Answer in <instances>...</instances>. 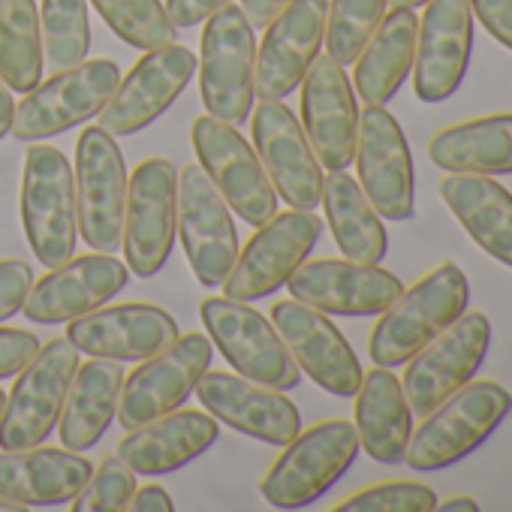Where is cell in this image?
Masks as SVG:
<instances>
[{
	"label": "cell",
	"instance_id": "f907efd6",
	"mask_svg": "<svg viewBox=\"0 0 512 512\" xmlns=\"http://www.w3.org/2000/svg\"><path fill=\"white\" fill-rule=\"evenodd\" d=\"M0 512H28V506H19L13 500H0Z\"/></svg>",
	"mask_w": 512,
	"mask_h": 512
},
{
	"label": "cell",
	"instance_id": "f1b7e54d",
	"mask_svg": "<svg viewBox=\"0 0 512 512\" xmlns=\"http://www.w3.org/2000/svg\"><path fill=\"white\" fill-rule=\"evenodd\" d=\"M440 199L464 232L497 263L512 269V196L491 175L449 172L437 184Z\"/></svg>",
	"mask_w": 512,
	"mask_h": 512
},
{
	"label": "cell",
	"instance_id": "7c38bea8",
	"mask_svg": "<svg viewBox=\"0 0 512 512\" xmlns=\"http://www.w3.org/2000/svg\"><path fill=\"white\" fill-rule=\"evenodd\" d=\"M76 217L88 247L115 253L124 238L127 166L112 133L100 124L85 127L76 142Z\"/></svg>",
	"mask_w": 512,
	"mask_h": 512
},
{
	"label": "cell",
	"instance_id": "bcb514c9",
	"mask_svg": "<svg viewBox=\"0 0 512 512\" xmlns=\"http://www.w3.org/2000/svg\"><path fill=\"white\" fill-rule=\"evenodd\" d=\"M290 0H241V13L250 22V28H266Z\"/></svg>",
	"mask_w": 512,
	"mask_h": 512
},
{
	"label": "cell",
	"instance_id": "52a82bcc",
	"mask_svg": "<svg viewBox=\"0 0 512 512\" xmlns=\"http://www.w3.org/2000/svg\"><path fill=\"white\" fill-rule=\"evenodd\" d=\"M79 368V350L67 338H52L16 374L13 392L0 410V449L40 446L61 419L70 383Z\"/></svg>",
	"mask_w": 512,
	"mask_h": 512
},
{
	"label": "cell",
	"instance_id": "e0dca14e",
	"mask_svg": "<svg viewBox=\"0 0 512 512\" xmlns=\"http://www.w3.org/2000/svg\"><path fill=\"white\" fill-rule=\"evenodd\" d=\"M193 73L196 55L187 46L169 43L145 52L100 109V127L112 136L142 133L181 97Z\"/></svg>",
	"mask_w": 512,
	"mask_h": 512
},
{
	"label": "cell",
	"instance_id": "83f0119b",
	"mask_svg": "<svg viewBox=\"0 0 512 512\" xmlns=\"http://www.w3.org/2000/svg\"><path fill=\"white\" fill-rule=\"evenodd\" d=\"M217 419L199 410H172L139 428H130L118 443V458L142 476H166L208 452L217 440Z\"/></svg>",
	"mask_w": 512,
	"mask_h": 512
},
{
	"label": "cell",
	"instance_id": "f546056e",
	"mask_svg": "<svg viewBox=\"0 0 512 512\" xmlns=\"http://www.w3.org/2000/svg\"><path fill=\"white\" fill-rule=\"evenodd\" d=\"M353 398H356L353 425L359 434V449H365L380 464L404 461V449L413 431V410L392 368L374 365L368 374H362V383Z\"/></svg>",
	"mask_w": 512,
	"mask_h": 512
},
{
	"label": "cell",
	"instance_id": "8fae6325",
	"mask_svg": "<svg viewBox=\"0 0 512 512\" xmlns=\"http://www.w3.org/2000/svg\"><path fill=\"white\" fill-rule=\"evenodd\" d=\"M196 160L229 211L244 223L263 226L278 211V193L247 139L214 115H199L190 130Z\"/></svg>",
	"mask_w": 512,
	"mask_h": 512
},
{
	"label": "cell",
	"instance_id": "681fc988",
	"mask_svg": "<svg viewBox=\"0 0 512 512\" xmlns=\"http://www.w3.org/2000/svg\"><path fill=\"white\" fill-rule=\"evenodd\" d=\"M392 7H407V10H416V7H425L428 0H389Z\"/></svg>",
	"mask_w": 512,
	"mask_h": 512
},
{
	"label": "cell",
	"instance_id": "ba28073f",
	"mask_svg": "<svg viewBox=\"0 0 512 512\" xmlns=\"http://www.w3.org/2000/svg\"><path fill=\"white\" fill-rule=\"evenodd\" d=\"M253 64L256 40L241 7L226 4L205 19L199 46V94L205 112L226 121L244 124L253 112Z\"/></svg>",
	"mask_w": 512,
	"mask_h": 512
},
{
	"label": "cell",
	"instance_id": "484cf974",
	"mask_svg": "<svg viewBox=\"0 0 512 512\" xmlns=\"http://www.w3.org/2000/svg\"><path fill=\"white\" fill-rule=\"evenodd\" d=\"M178 338V323L157 305L124 302L94 308L85 317L70 320L67 341L88 356L115 362H142Z\"/></svg>",
	"mask_w": 512,
	"mask_h": 512
},
{
	"label": "cell",
	"instance_id": "4dcf8cb0",
	"mask_svg": "<svg viewBox=\"0 0 512 512\" xmlns=\"http://www.w3.org/2000/svg\"><path fill=\"white\" fill-rule=\"evenodd\" d=\"M124 368L115 359H97L76 368V377L70 383L58 434L61 443L73 452H85L109 431L112 419L118 416L121 386H124Z\"/></svg>",
	"mask_w": 512,
	"mask_h": 512
},
{
	"label": "cell",
	"instance_id": "5bb4252c",
	"mask_svg": "<svg viewBox=\"0 0 512 512\" xmlns=\"http://www.w3.org/2000/svg\"><path fill=\"white\" fill-rule=\"evenodd\" d=\"M211 356V341L202 332H187L160 353L142 359V365L124 377L118 422L130 431L178 410L196 389L199 377L211 368Z\"/></svg>",
	"mask_w": 512,
	"mask_h": 512
},
{
	"label": "cell",
	"instance_id": "ab89813d",
	"mask_svg": "<svg viewBox=\"0 0 512 512\" xmlns=\"http://www.w3.org/2000/svg\"><path fill=\"white\" fill-rule=\"evenodd\" d=\"M437 506V494L422 482H380L368 485L347 500L335 503V512H431Z\"/></svg>",
	"mask_w": 512,
	"mask_h": 512
},
{
	"label": "cell",
	"instance_id": "b9f144b4",
	"mask_svg": "<svg viewBox=\"0 0 512 512\" xmlns=\"http://www.w3.org/2000/svg\"><path fill=\"white\" fill-rule=\"evenodd\" d=\"M40 350V338L28 329H0V380L16 377Z\"/></svg>",
	"mask_w": 512,
	"mask_h": 512
},
{
	"label": "cell",
	"instance_id": "8992f818",
	"mask_svg": "<svg viewBox=\"0 0 512 512\" xmlns=\"http://www.w3.org/2000/svg\"><path fill=\"white\" fill-rule=\"evenodd\" d=\"M323 235V220L314 211L290 208L275 211L263 226H256L244 250L226 275L223 296L238 302H260L287 287L290 275L308 260Z\"/></svg>",
	"mask_w": 512,
	"mask_h": 512
},
{
	"label": "cell",
	"instance_id": "d590c367",
	"mask_svg": "<svg viewBox=\"0 0 512 512\" xmlns=\"http://www.w3.org/2000/svg\"><path fill=\"white\" fill-rule=\"evenodd\" d=\"M40 37L43 61L52 70H70L82 64L91 49L88 0H43Z\"/></svg>",
	"mask_w": 512,
	"mask_h": 512
},
{
	"label": "cell",
	"instance_id": "f6af8a7d",
	"mask_svg": "<svg viewBox=\"0 0 512 512\" xmlns=\"http://www.w3.org/2000/svg\"><path fill=\"white\" fill-rule=\"evenodd\" d=\"M127 509H133V512H172L175 503H172V497H169V491L163 485L148 482V485L133 491V500H130Z\"/></svg>",
	"mask_w": 512,
	"mask_h": 512
},
{
	"label": "cell",
	"instance_id": "4316f807",
	"mask_svg": "<svg viewBox=\"0 0 512 512\" xmlns=\"http://www.w3.org/2000/svg\"><path fill=\"white\" fill-rule=\"evenodd\" d=\"M94 464L73 449L28 446L0 452V500L19 506H61L88 482Z\"/></svg>",
	"mask_w": 512,
	"mask_h": 512
},
{
	"label": "cell",
	"instance_id": "d6a6232c",
	"mask_svg": "<svg viewBox=\"0 0 512 512\" xmlns=\"http://www.w3.org/2000/svg\"><path fill=\"white\" fill-rule=\"evenodd\" d=\"M428 157L446 172L506 175L512 172V115H485L452 124L434 133Z\"/></svg>",
	"mask_w": 512,
	"mask_h": 512
},
{
	"label": "cell",
	"instance_id": "ee69618b",
	"mask_svg": "<svg viewBox=\"0 0 512 512\" xmlns=\"http://www.w3.org/2000/svg\"><path fill=\"white\" fill-rule=\"evenodd\" d=\"M226 4L229 0H166V16L175 28H196Z\"/></svg>",
	"mask_w": 512,
	"mask_h": 512
},
{
	"label": "cell",
	"instance_id": "836d02e7",
	"mask_svg": "<svg viewBox=\"0 0 512 512\" xmlns=\"http://www.w3.org/2000/svg\"><path fill=\"white\" fill-rule=\"evenodd\" d=\"M323 208L332 229V238L347 260L356 263H380L386 256L389 238L380 214L362 193L359 181L347 175V169H335L323 175Z\"/></svg>",
	"mask_w": 512,
	"mask_h": 512
},
{
	"label": "cell",
	"instance_id": "7dc6e473",
	"mask_svg": "<svg viewBox=\"0 0 512 512\" xmlns=\"http://www.w3.org/2000/svg\"><path fill=\"white\" fill-rule=\"evenodd\" d=\"M13 118H16V100H13V91L10 85L0 79V139L10 136L13 130Z\"/></svg>",
	"mask_w": 512,
	"mask_h": 512
},
{
	"label": "cell",
	"instance_id": "44dd1931",
	"mask_svg": "<svg viewBox=\"0 0 512 512\" xmlns=\"http://www.w3.org/2000/svg\"><path fill=\"white\" fill-rule=\"evenodd\" d=\"M127 284L130 269L118 256L94 250L88 256H73L34 281L22 314L37 326L70 323L115 299Z\"/></svg>",
	"mask_w": 512,
	"mask_h": 512
},
{
	"label": "cell",
	"instance_id": "603a6c76",
	"mask_svg": "<svg viewBox=\"0 0 512 512\" xmlns=\"http://www.w3.org/2000/svg\"><path fill=\"white\" fill-rule=\"evenodd\" d=\"M473 52L470 0H428L416 31L413 91L422 103L452 97L467 73Z\"/></svg>",
	"mask_w": 512,
	"mask_h": 512
},
{
	"label": "cell",
	"instance_id": "9a60e30c",
	"mask_svg": "<svg viewBox=\"0 0 512 512\" xmlns=\"http://www.w3.org/2000/svg\"><path fill=\"white\" fill-rule=\"evenodd\" d=\"M178 235L196 281L220 287L238 256V232L229 205L199 163L178 172Z\"/></svg>",
	"mask_w": 512,
	"mask_h": 512
},
{
	"label": "cell",
	"instance_id": "8d00e7d4",
	"mask_svg": "<svg viewBox=\"0 0 512 512\" xmlns=\"http://www.w3.org/2000/svg\"><path fill=\"white\" fill-rule=\"evenodd\" d=\"M103 22L133 49L151 52L178 40V28L160 0H91Z\"/></svg>",
	"mask_w": 512,
	"mask_h": 512
},
{
	"label": "cell",
	"instance_id": "60d3db41",
	"mask_svg": "<svg viewBox=\"0 0 512 512\" xmlns=\"http://www.w3.org/2000/svg\"><path fill=\"white\" fill-rule=\"evenodd\" d=\"M34 281V269L25 260H0V323L25 308Z\"/></svg>",
	"mask_w": 512,
	"mask_h": 512
},
{
	"label": "cell",
	"instance_id": "c3c4849f",
	"mask_svg": "<svg viewBox=\"0 0 512 512\" xmlns=\"http://www.w3.org/2000/svg\"><path fill=\"white\" fill-rule=\"evenodd\" d=\"M434 509H443V512H476L479 503L467 494H455V497H446L443 503H437Z\"/></svg>",
	"mask_w": 512,
	"mask_h": 512
},
{
	"label": "cell",
	"instance_id": "277c9868",
	"mask_svg": "<svg viewBox=\"0 0 512 512\" xmlns=\"http://www.w3.org/2000/svg\"><path fill=\"white\" fill-rule=\"evenodd\" d=\"M359 434L347 419H326L299 431L260 482L263 497L278 509H302L323 497L356 461Z\"/></svg>",
	"mask_w": 512,
	"mask_h": 512
},
{
	"label": "cell",
	"instance_id": "3957f363",
	"mask_svg": "<svg viewBox=\"0 0 512 512\" xmlns=\"http://www.w3.org/2000/svg\"><path fill=\"white\" fill-rule=\"evenodd\" d=\"M22 226L28 244L46 269L76 256L79 217L76 181L64 151L52 145H31L22 172Z\"/></svg>",
	"mask_w": 512,
	"mask_h": 512
},
{
	"label": "cell",
	"instance_id": "6da1fadb",
	"mask_svg": "<svg viewBox=\"0 0 512 512\" xmlns=\"http://www.w3.org/2000/svg\"><path fill=\"white\" fill-rule=\"evenodd\" d=\"M470 302V287L455 263H440L380 314L368 338V356L380 368H398L434 335L455 323Z\"/></svg>",
	"mask_w": 512,
	"mask_h": 512
},
{
	"label": "cell",
	"instance_id": "7bdbcfd3",
	"mask_svg": "<svg viewBox=\"0 0 512 512\" xmlns=\"http://www.w3.org/2000/svg\"><path fill=\"white\" fill-rule=\"evenodd\" d=\"M470 13L500 46L512 52V0H470Z\"/></svg>",
	"mask_w": 512,
	"mask_h": 512
},
{
	"label": "cell",
	"instance_id": "30bf717a",
	"mask_svg": "<svg viewBox=\"0 0 512 512\" xmlns=\"http://www.w3.org/2000/svg\"><path fill=\"white\" fill-rule=\"evenodd\" d=\"M118 82L121 70L115 61L106 58L58 70L52 79L40 82L34 91L25 94V100L16 106L10 133L19 142H43L49 136H61L76 124H85L88 118L100 115Z\"/></svg>",
	"mask_w": 512,
	"mask_h": 512
},
{
	"label": "cell",
	"instance_id": "5b68a950",
	"mask_svg": "<svg viewBox=\"0 0 512 512\" xmlns=\"http://www.w3.org/2000/svg\"><path fill=\"white\" fill-rule=\"evenodd\" d=\"M199 317L202 326L208 329L211 344L241 377L281 392L299 386L302 371L296 359L284 347L269 317L250 308V302H238L229 296H208L199 305Z\"/></svg>",
	"mask_w": 512,
	"mask_h": 512
},
{
	"label": "cell",
	"instance_id": "ffe728a7",
	"mask_svg": "<svg viewBox=\"0 0 512 512\" xmlns=\"http://www.w3.org/2000/svg\"><path fill=\"white\" fill-rule=\"evenodd\" d=\"M272 326L278 329L299 371H305L320 389L338 398L356 395L362 383V365L347 338L323 311L299 299H284L272 305Z\"/></svg>",
	"mask_w": 512,
	"mask_h": 512
},
{
	"label": "cell",
	"instance_id": "7402d4cb",
	"mask_svg": "<svg viewBox=\"0 0 512 512\" xmlns=\"http://www.w3.org/2000/svg\"><path fill=\"white\" fill-rule=\"evenodd\" d=\"M293 299L338 317H377L398 296L401 281L380 263L305 260L287 281Z\"/></svg>",
	"mask_w": 512,
	"mask_h": 512
},
{
	"label": "cell",
	"instance_id": "2e32d148",
	"mask_svg": "<svg viewBox=\"0 0 512 512\" xmlns=\"http://www.w3.org/2000/svg\"><path fill=\"white\" fill-rule=\"evenodd\" d=\"M359 187L386 220H407L416 208L413 157L401 124L383 106H365L359 112V136L353 154Z\"/></svg>",
	"mask_w": 512,
	"mask_h": 512
},
{
	"label": "cell",
	"instance_id": "7a4b0ae2",
	"mask_svg": "<svg viewBox=\"0 0 512 512\" xmlns=\"http://www.w3.org/2000/svg\"><path fill=\"white\" fill-rule=\"evenodd\" d=\"M509 410L512 395L503 386L491 380H470L431 413H425L422 425L410 431L404 449L407 467L431 473L461 461L497 431Z\"/></svg>",
	"mask_w": 512,
	"mask_h": 512
},
{
	"label": "cell",
	"instance_id": "d6986e66",
	"mask_svg": "<svg viewBox=\"0 0 512 512\" xmlns=\"http://www.w3.org/2000/svg\"><path fill=\"white\" fill-rule=\"evenodd\" d=\"M326 13V0H290L263 28L266 37L253 64V91L260 100H284L302 85L323 49Z\"/></svg>",
	"mask_w": 512,
	"mask_h": 512
},
{
	"label": "cell",
	"instance_id": "9c48e42d",
	"mask_svg": "<svg viewBox=\"0 0 512 512\" xmlns=\"http://www.w3.org/2000/svg\"><path fill=\"white\" fill-rule=\"evenodd\" d=\"M178 235V172L166 157H148L127 181L124 256L136 278H154L172 256Z\"/></svg>",
	"mask_w": 512,
	"mask_h": 512
},
{
	"label": "cell",
	"instance_id": "e575fe53",
	"mask_svg": "<svg viewBox=\"0 0 512 512\" xmlns=\"http://www.w3.org/2000/svg\"><path fill=\"white\" fill-rule=\"evenodd\" d=\"M43 37L34 0H0V79L10 91H34L43 82Z\"/></svg>",
	"mask_w": 512,
	"mask_h": 512
},
{
	"label": "cell",
	"instance_id": "816d5d0a",
	"mask_svg": "<svg viewBox=\"0 0 512 512\" xmlns=\"http://www.w3.org/2000/svg\"><path fill=\"white\" fill-rule=\"evenodd\" d=\"M4 401H7V395H4V389H0V410H4Z\"/></svg>",
	"mask_w": 512,
	"mask_h": 512
},
{
	"label": "cell",
	"instance_id": "74e56055",
	"mask_svg": "<svg viewBox=\"0 0 512 512\" xmlns=\"http://www.w3.org/2000/svg\"><path fill=\"white\" fill-rule=\"evenodd\" d=\"M386 7L389 0H332L326 13V34H323V46L329 49V58H335L341 67L356 64L359 52L383 22Z\"/></svg>",
	"mask_w": 512,
	"mask_h": 512
},
{
	"label": "cell",
	"instance_id": "d4e9b609",
	"mask_svg": "<svg viewBox=\"0 0 512 512\" xmlns=\"http://www.w3.org/2000/svg\"><path fill=\"white\" fill-rule=\"evenodd\" d=\"M193 392L217 422L253 440L287 446L302 431V416L281 389H269L241 374L205 371Z\"/></svg>",
	"mask_w": 512,
	"mask_h": 512
},
{
	"label": "cell",
	"instance_id": "cb8c5ba5",
	"mask_svg": "<svg viewBox=\"0 0 512 512\" xmlns=\"http://www.w3.org/2000/svg\"><path fill=\"white\" fill-rule=\"evenodd\" d=\"M302 130L329 172L353 163L359 136L356 91L347 70L329 55H317L302 79Z\"/></svg>",
	"mask_w": 512,
	"mask_h": 512
},
{
	"label": "cell",
	"instance_id": "ac0fdd59",
	"mask_svg": "<svg viewBox=\"0 0 512 512\" xmlns=\"http://www.w3.org/2000/svg\"><path fill=\"white\" fill-rule=\"evenodd\" d=\"M253 148L275 193L302 211H314L323 199V166L290 106L263 100L253 109Z\"/></svg>",
	"mask_w": 512,
	"mask_h": 512
},
{
	"label": "cell",
	"instance_id": "f35d334b",
	"mask_svg": "<svg viewBox=\"0 0 512 512\" xmlns=\"http://www.w3.org/2000/svg\"><path fill=\"white\" fill-rule=\"evenodd\" d=\"M133 491H136V473L118 455H109L100 461L97 470H91L88 482L70 500V509L73 512H124L133 500Z\"/></svg>",
	"mask_w": 512,
	"mask_h": 512
},
{
	"label": "cell",
	"instance_id": "1f68e13d",
	"mask_svg": "<svg viewBox=\"0 0 512 512\" xmlns=\"http://www.w3.org/2000/svg\"><path fill=\"white\" fill-rule=\"evenodd\" d=\"M419 19L407 7H392L356 58L353 85L371 106H386L413 70Z\"/></svg>",
	"mask_w": 512,
	"mask_h": 512
},
{
	"label": "cell",
	"instance_id": "4fadbf2b",
	"mask_svg": "<svg viewBox=\"0 0 512 512\" xmlns=\"http://www.w3.org/2000/svg\"><path fill=\"white\" fill-rule=\"evenodd\" d=\"M491 344V323L479 311H464L455 323H449L440 335H434L419 353H413L404 365V398L413 416L431 413L461 386H467Z\"/></svg>",
	"mask_w": 512,
	"mask_h": 512
}]
</instances>
